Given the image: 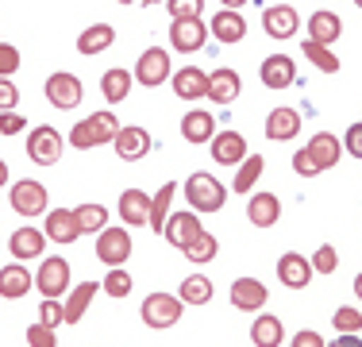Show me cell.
I'll list each match as a JSON object with an SVG mask.
<instances>
[{
  "instance_id": "1",
  "label": "cell",
  "mask_w": 362,
  "mask_h": 347,
  "mask_svg": "<svg viewBox=\"0 0 362 347\" xmlns=\"http://www.w3.org/2000/svg\"><path fill=\"white\" fill-rule=\"evenodd\" d=\"M119 135V124L112 112H93L89 120H77L74 132H70V143L77 151H93V147H105Z\"/></svg>"
},
{
  "instance_id": "2",
  "label": "cell",
  "mask_w": 362,
  "mask_h": 347,
  "mask_svg": "<svg viewBox=\"0 0 362 347\" xmlns=\"http://www.w3.org/2000/svg\"><path fill=\"white\" fill-rule=\"evenodd\" d=\"M185 201L197 208V212H220L228 193L212 174H189L185 178Z\"/></svg>"
},
{
  "instance_id": "3",
  "label": "cell",
  "mask_w": 362,
  "mask_h": 347,
  "mask_svg": "<svg viewBox=\"0 0 362 347\" xmlns=\"http://www.w3.org/2000/svg\"><path fill=\"white\" fill-rule=\"evenodd\" d=\"M35 290L47 301H58L62 293H70V263H66L62 255L42 258V266H39V274H35Z\"/></svg>"
},
{
  "instance_id": "4",
  "label": "cell",
  "mask_w": 362,
  "mask_h": 347,
  "mask_svg": "<svg viewBox=\"0 0 362 347\" xmlns=\"http://www.w3.org/2000/svg\"><path fill=\"white\" fill-rule=\"evenodd\" d=\"M181 305L185 301L174 297V293H151L143 301V324L146 328H174L181 320Z\"/></svg>"
},
{
  "instance_id": "5",
  "label": "cell",
  "mask_w": 362,
  "mask_h": 347,
  "mask_svg": "<svg viewBox=\"0 0 362 347\" xmlns=\"http://www.w3.org/2000/svg\"><path fill=\"white\" fill-rule=\"evenodd\" d=\"M62 151H66V139L47 124L28 135V159L39 162V166H54V162L62 159Z\"/></svg>"
},
{
  "instance_id": "6",
  "label": "cell",
  "mask_w": 362,
  "mask_h": 347,
  "mask_svg": "<svg viewBox=\"0 0 362 347\" xmlns=\"http://www.w3.org/2000/svg\"><path fill=\"white\" fill-rule=\"evenodd\" d=\"M97 258L112 271H119V266L132 258V236H127V228H105L97 236Z\"/></svg>"
},
{
  "instance_id": "7",
  "label": "cell",
  "mask_w": 362,
  "mask_h": 347,
  "mask_svg": "<svg viewBox=\"0 0 362 347\" xmlns=\"http://www.w3.org/2000/svg\"><path fill=\"white\" fill-rule=\"evenodd\" d=\"M42 93H47V101L54 104V108H77L81 104V81H77L74 74H66V69H58V74L47 77V85H42Z\"/></svg>"
},
{
  "instance_id": "8",
  "label": "cell",
  "mask_w": 362,
  "mask_h": 347,
  "mask_svg": "<svg viewBox=\"0 0 362 347\" xmlns=\"http://www.w3.org/2000/svg\"><path fill=\"white\" fill-rule=\"evenodd\" d=\"M170 77V55L162 47H151L139 55V62H135V81L146 85V89H158L162 81Z\"/></svg>"
},
{
  "instance_id": "9",
  "label": "cell",
  "mask_w": 362,
  "mask_h": 347,
  "mask_svg": "<svg viewBox=\"0 0 362 347\" xmlns=\"http://www.w3.org/2000/svg\"><path fill=\"white\" fill-rule=\"evenodd\" d=\"M262 28L270 39H293L300 28V16L293 4H270V8H262Z\"/></svg>"
},
{
  "instance_id": "10",
  "label": "cell",
  "mask_w": 362,
  "mask_h": 347,
  "mask_svg": "<svg viewBox=\"0 0 362 347\" xmlns=\"http://www.w3.org/2000/svg\"><path fill=\"white\" fill-rule=\"evenodd\" d=\"M12 208L20 216H28V220L31 216H42L47 212V189H42L39 181H28V178L16 181L12 186Z\"/></svg>"
},
{
  "instance_id": "11",
  "label": "cell",
  "mask_w": 362,
  "mask_h": 347,
  "mask_svg": "<svg viewBox=\"0 0 362 347\" xmlns=\"http://www.w3.org/2000/svg\"><path fill=\"white\" fill-rule=\"evenodd\" d=\"M243 159H247V139L239 132L212 135V162H220V166H243Z\"/></svg>"
},
{
  "instance_id": "12",
  "label": "cell",
  "mask_w": 362,
  "mask_h": 347,
  "mask_svg": "<svg viewBox=\"0 0 362 347\" xmlns=\"http://www.w3.org/2000/svg\"><path fill=\"white\" fill-rule=\"evenodd\" d=\"M162 232H166L170 247L185 251L189 243H193V239H197V236H201V232H204V224L197 220V212H174V216H170V220H166V228H162Z\"/></svg>"
},
{
  "instance_id": "13",
  "label": "cell",
  "mask_w": 362,
  "mask_h": 347,
  "mask_svg": "<svg viewBox=\"0 0 362 347\" xmlns=\"http://www.w3.org/2000/svg\"><path fill=\"white\" fill-rule=\"evenodd\" d=\"M266 285L258 282V278H239L235 285H231V305L239 312H262L266 309Z\"/></svg>"
},
{
  "instance_id": "14",
  "label": "cell",
  "mask_w": 362,
  "mask_h": 347,
  "mask_svg": "<svg viewBox=\"0 0 362 347\" xmlns=\"http://www.w3.org/2000/svg\"><path fill=\"white\" fill-rule=\"evenodd\" d=\"M305 151H308V159L320 166V174L332 170V166H339V159H343V143H339L332 132H316L313 139H308Z\"/></svg>"
},
{
  "instance_id": "15",
  "label": "cell",
  "mask_w": 362,
  "mask_h": 347,
  "mask_svg": "<svg viewBox=\"0 0 362 347\" xmlns=\"http://www.w3.org/2000/svg\"><path fill=\"white\" fill-rule=\"evenodd\" d=\"M278 282L289 285V290H305V285L313 282V263H308L305 255H297V251L281 255L278 258Z\"/></svg>"
},
{
  "instance_id": "16",
  "label": "cell",
  "mask_w": 362,
  "mask_h": 347,
  "mask_svg": "<svg viewBox=\"0 0 362 347\" xmlns=\"http://www.w3.org/2000/svg\"><path fill=\"white\" fill-rule=\"evenodd\" d=\"M47 239L62 243V247L81 239V228H77L74 208H50V212H47Z\"/></svg>"
},
{
  "instance_id": "17",
  "label": "cell",
  "mask_w": 362,
  "mask_h": 347,
  "mask_svg": "<svg viewBox=\"0 0 362 347\" xmlns=\"http://www.w3.org/2000/svg\"><path fill=\"white\" fill-rule=\"evenodd\" d=\"M119 220L132 224V228H146V220H151V193H143V189L119 193Z\"/></svg>"
},
{
  "instance_id": "18",
  "label": "cell",
  "mask_w": 362,
  "mask_h": 347,
  "mask_svg": "<svg viewBox=\"0 0 362 347\" xmlns=\"http://www.w3.org/2000/svg\"><path fill=\"white\" fill-rule=\"evenodd\" d=\"M204 39H209V28H204L201 20H174V28H170V42H174V50H185V55L201 50Z\"/></svg>"
},
{
  "instance_id": "19",
  "label": "cell",
  "mask_w": 362,
  "mask_h": 347,
  "mask_svg": "<svg viewBox=\"0 0 362 347\" xmlns=\"http://www.w3.org/2000/svg\"><path fill=\"white\" fill-rule=\"evenodd\" d=\"M112 147H116V154L124 162H139L146 151H151V132H143V127H119V135L112 139Z\"/></svg>"
},
{
  "instance_id": "20",
  "label": "cell",
  "mask_w": 362,
  "mask_h": 347,
  "mask_svg": "<svg viewBox=\"0 0 362 347\" xmlns=\"http://www.w3.org/2000/svg\"><path fill=\"white\" fill-rule=\"evenodd\" d=\"M42 247H47V232H39V228H20V232H12V239H8V251H12L16 263L39 258Z\"/></svg>"
},
{
  "instance_id": "21",
  "label": "cell",
  "mask_w": 362,
  "mask_h": 347,
  "mask_svg": "<svg viewBox=\"0 0 362 347\" xmlns=\"http://www.w3.org/2000/svg\"><path fill=\"white\" fill-rule=\"evenodd\" d=\"M297 81V66H293L289 55H270L262 62V85L266 89H289Z\"/></svg>"
},
{
  "instance_id": "22",
  "label": "cell",
  "mask_w": 362,
  "mask_h": 347,
  "mask_svg": "<svg viewBox=\"0 0 362 347\" xmlns=\"http://www.w3.org/2000/svg\"><path fill=\"white\" fill-rule=\"evenodd\" d=\"M343 35V20L335 12H327V8H320V12L308 16V42H320V47H332L335 39Z\"/></svg>"
},
{
  "instance_id": "23",
  "label": "cell",
  "mask_w": 362,
  "mask_h": 347,
  "mask_svg": "<svg viewBox=\"0 0 362 347\" xmlns=\"http://www.w3.org/2000/svg\"><path fill=\"white\" fill-rule=\"evenodd\" d=\"M28 290H35V274H28L23 263H12L0 271V297L16 301V297H28Z\"/></svg>"
},
{
  "instance_id": "24",
  "label": "cell",
  "mask_w": 362,
  "mask_h": 347,
  "mask_svg": "<svg viewBox=\"0 0 362 347\" xmlns=\"http://www.w3.org/2000/svg\"><path fill=\"white\" fill-rule=\"evenodd\" d=\"M247 220H251L255 228H274V224L281 220V201L274 193H255L251 201H247Z\"/></svg>"
},
{
  "instance_id": "25",
  "label": "cell",
  "mask_w": 362,
  "mask_h": 347,
  "mask_svg": "<svg viewBox=\"0 0 362 347\" xmlns=\"http://www.w3.org/2000/svg\"><path fill=\"white\" fill-rule=\"evenodd\" d=\"M239 89H243V81H239L235 69H212L204 97H212L216 104H231V101H239Z\"/></svg>"
},
{
  "instance_id": "26",
  "label": "cell",
  "mask_w": 362,
  "mask_h": 347,
  "mask_svg": "<svg viewBox=\"0 0 362 347\" xmlns=\"http://www.w3.org/2000/svg\"><path fill=\"white\" fill-rule=\"evenodd\" d=\"M174 93H177L181 101H201L204 93H209V74H204V69H197V66L177 69V74H174Z\"/></svg>"
},
{
  "instance_id": "27",
  "label": "cell",
  "mask_w": 362,
  "mask_h": 347,
  "mask_svg": "<svg viewBox=\"0 0 362 347\" xmlns=\"http://www.w3.org/2000/svg\"><path fill=\"white\" fill-rule=\"evenodd\" d=\"M212 132H216L212 112H204V108L185 112V120H181V135H185V143H212Z\"/></svg>"
},
{
  "instance_id": "28",
  "label": "cell",
  "mask_w": 362,
  "mask_h": 347,
  "mask_svg": "<svg viewBox=\"0 0 362 347\" xmlns=\"http://www.w3.org/2000/svg\"><path fill=\"white\" fill-rule=\"evenodd\" d=\"M97 290H100V282H81V285H74L70 293H66V324H77V320L89 312L93 305V297H97Z\"/></svg>"
},
{
  "instance_id": "29",
  "label": "cell",
  "mask_w": 362,
  "mask_h": 347,
  "mask_svg": "<svg viewBox=\"0 0 362 347\" xmlns=\"http://www.w3.org/2000/svg\"><path fill=\"white\" fill-rule=\"evenodd\" d=\"M132 81H135L132 69L112 66V69H105V77H100V93H105L108 104H119V101H127V93H132Z\"/></svg>"
},
{
  "instance_id": "30",
  "label": "cell",
  "mask_w": 362,
  "mask_h": 347,
  "mask_svg": "<svg viewBox=\"0 0 362 347\" xmlns=\"http://www.w3.org/2000/svg\"><path fill=\"white\" fill-rule=\"evenodd\" d=\"M212 35L220 42H239V39H247V20L239 12H231V8H223V12L212 16Z\"/></svg>"
},
{
  "instance_id": "31",
  "label": "cell",
  "mask_w": 362,
  "mask_h": 347,
  "mask_svg": "<svg viewBox=\"0 0 362 347\" xmlns=\"http://www.w3.org/2000/svg\"><path fill=\"white\" fill-rule=\"evenodd\" d=\"M300 132V112L297 108H274L266 116V139H293Z\"/></svg>"
},
{
  "instance_id": "32",
  "label": "cell",
  "mask_w": 362,
  "mask_h": 347,
  "mask_svg": "<svg viewBox=\"0 0 362 347\" xmlns=\"http://www.w3.org/2000/svg\"><path fill=\"white\" fill-rule=\"evenodd\" d=\"M112 42H116V31H112V23H93V28L81 31V39H77V50L89 58V55H100V50H108Z\"/></svg>"
},
{
  "instance_id": "33",
  "label": "cell",
  "mask_w": 362,
  "mask_h": 347,
  "mask_svg": "<svg viewBox=\"0 0 362 347\" xmlns=\"http://www.w3.org/2000/svg\"><path fill=\"white\" fill-rule=\"evenodd\" d=\"M281 340H286L281 317H255V324H251V343L255 347H281Z\"/></svg>"
},
{
  "instance_id": "34",
  "label": "cell",
  "mask_w": 362,
  "mask_h": 347,
  "mask_svg": "<svg viewBox=\"0 0 362 347\" xmlns=\"http://www.w3.org/2000/svg\"><path fill=\"white\" fill-rule=\"evenodd\" d=\"M174 193H177V186H174V181H166V186H162L158 193L151 197V220H146V228H151V232H162V228H166V220H170V201H174Z\"/></svg>"
},
{
  "instance_id": "35",
  "label": "cell",
  "mask_w": 362,
  "mask_h": 347,
  "mask_svg": "<svg viewBox=\"0 0 362 347\" xmlns=\"http://www.w3.org/2000/svg\"><path fill=\"white\" fill-rule=\"evenodd\" d=\"M185 305H209L212 301V282L204 274H189L185 282H181V293H177Z\"/></svg>"
},
{
  "instance_id": "36",
  "label": "cell",
  "mask_w": 362,
  "mask_h": 347,
  "mask_svg": "<svg viewBox=\"0 0 362 347\" xmlns=\"http://www.w3.org/2000/svg\"><path fill=\"white\" fill-rule=\"evenodd\" d=\"M74 216H77V228H81V236L85 232H105V224H108V208L105 205H77L74 208Z\"/></svg>"
},
{
  "instance_id": "37",
  "label": "cell",
  "mask_w": 362,
  "mask_h": 347,
  "mask_svg": "<svg viewBox=\"0 0 362 347\" xmlns=\"http://www.w3.org/2000/svg\"><path fill=\"white\" fill-rule=\"evenodd\" d=\"M262 162H266V159H258V154H247L243 166L235 170V181H231V189H235V193H251L255 181L262 178Z\"/></svg>"
},
{
  "instance_id": "38",
  "label": "cell",
  "mask_w": 362,
  "mask_h": 347,
  "mask_svg": "<svg viewBox=\"0 0 362 347\" xmlns=\"http://www.w3.org/2000/svg\"><path fill=\"white\" fill-rule=\"evenodd\" d=\"M216 251H220L216 236H212V232H201V236L189 243V247L181 251V255H185L189 263H212V258H216Z\"/></svg>"
},
{
  "instance_id": "39",
  "label": "cell",
  "mask_w": 362,
  "mask_h": 347,
  "mask_svg": "<svg viewBox=\"0 0 362 347\" xmlns=\"http://www.w3.org/2000/svg\"><path fill=\"white\" fill-rule=\"evenodd\" d=\"M300 47H305V58L316 69H324V74H335V69H339V58H335L332 47H320V42H300Z\"/></svg>"
},
{
  "instance_id": "40",
  "label": "cell",
  "mask_w": 362,
  "mask_h": 347,
  "mask_svg": "<svg viewBox=\"0 0 362 347\" xmlns=\"http://www.w3.org/2000/svg\"><path fill=\"white\" fill-rule=\"evenodd\" d=\"M332 324H335V332H339V336H358L362 332V312L358 309H335Z\"/></svg>"
},
{
  "instance_id": "41",
  "label": "cell",
  "mask_w": 362,
  "mask_h": 347,
  "mask_svg": "<svg viewBox=\"0 0 362 347\" xmlns=\"http://www.w3.org/2000/svg\"><path fill=\"white\" fill-rule=\"evenodd\" d=\"M308 263H313V274H335V266H339V255H335L332 243H324V247L316 251Z\"/></svg>"
},
{
  "instance_id": "42",
  "label": "cell",
  "mask_w": 362,
  "mask_h": 347,
  "mask_svg": "<svg viewBox=\"0 0 362 347\" xmlns=\"http://www.w3.org/2000/svg\"><path fill=\"white\" fill-rule=\"evenodd\" d=\"M100 290L112 293V297H127V293H132V278L124 271H108V278L100 282Z\"/></svg>"
},
{
  "instance_id": "43",
  "label": "cell",
  "mask_w": 362,
  "mask_h": 347,
  "mask_svg": "<svg viewBox=\"0 0 362 347\" xmlns=\"http://www.w3.org/2000/svg\"><path fill=\"white\" fill-rule=\"evenodd\" d=\"M66 320V309H62V301H47L42 297V305H39V324H47V328H58Z\"/></svg>"
},
{
  "instance_id": "44",
  "label": "cell",
  "mask_w": 362,
  "mask_h": 347,
  "mask_svg": "<svg viewBox=\"0 0 362 347\" xmlns=\"http://www.w3.org/2000/svg\"><path fill=\"white\" fill-rule=\"evenodd\" d=\"M170 16H174V20H197V16H201V0H170Z\"/></svg>"
},
{
  "instance_id": "45",
  "label": "cell",
  "mask_w": 362,
  "mask_h": 347,
  "mask_svg": "<svg viewBox=\"0 0 362 347\" xmlns=\"http://www.w3.org/2000/svg\"><path fill=\"white\" fill-rule=\"evenodd\" d=\"M28 343L31 347H58V336H54V328H47V324H31L28 328Z\"/></svg>"
},
{
  "instance_id": "46",
  "label": "cell",
  "mask_w": 362,
  "mask_h": 347,
  "mask_svg": "<svg viewBox=\"0 0 362 347\" xmlns=\"http://www.w3.org/2000/svg\"><path fill=\"white\" fill-rule=\"evenodd\" d=\"M20 69V50L12 42H0V77H12Z\"/></svg>"
},
{
  "instance_id": "47",
  "label": "cell",
  "mask_w": 362,
  "mask_h": 347,
  "mask_svg": "<svg viewBox=\"0 0 362 347\" xmlns=\"http://www.w3.org/2000/svg\"><path fill=\"white\" fill-rule=\"evenodd\" d=\"M16 101H20V89H16L8 77H0V112H12Z\"/></svg>"
},
{
  "instance_id": "48",
  "label": "cell",
  "mask_w": 362,
  "mask_h": 347,
  "mask_svg": "<svg viewBox=\"0 0 362 347\" xmlns=\"http://www.w3.org/2000/svg\"><path fill=\"white\" fill-rule=\"evenodd\" d=\"M293 170H297L300 178H316V174H320V166L308 159V151H297V154H293Z\"/></svg>"
},
{
  "instance_id": "49",
  "label": "cell",
  "mask_w": 362,
  "mask_h": 347,
  "mask_svg": "<svg viewBox=\"0 0 362 347\" xmlns=\"http://www.w3.org/2000/svg\"><path fill=\"white\" fill-rule=\"evenodd\" d=\"M23 132V116L20 112H0V135H16Z\"/></svg>"
},
{
  "instance_id": "50",
  "label": "cell",
  "mask_w": 362,
  "mask_h": 347,
  "mask_svg": "<svg viewBox=\"0 0 362 347\" xmlns=\"http://www.w3.org/2000/svg\"><path fill=\"white\" fill-rule=\"evenodd\" d=\"M289 347H327V343L320 340V332L305 328V332H297V336H293V343H289Z\"/></svg>"
},
{
  "instance_id": "51",
  "label": "cell",
  "mask_w": 362,
  "mask_h": 347,
  "mask_svg": "<svg viewBox=\"0 0 362 347\" xmlns=\"http://www.w3.org/2000/svg\"><path fill=\"white\" fill-rule=\"evenodd\" d=\"M347 151L362 162V124H351L347 127Z\"/></svg>"
},
{
  "instance_id": "52",
  "label": "cell",
  "mask_w": 362,
  "mask_h": 347,
  "mask_svg": "<svg viewBox=\"0 0 362 347\" xmlns=\"http://www.w3.org/2000/svg\"><path fill=\"white\" fill-rule=\"evenodd\" d=\"M332 347H362V340H358V336H335Z\"/></svg>"
},
{
  "instance_id": "53",
  "label": "cell",
  "mask_w": 362,
  "mask_h": 347,
  "mask_svg": "<svg viewBox=\"0 0 362 347\" xmlns=\"http://www.w3.org/2000/svg\"><path fill=\"white\" fill-rule=\"evenodd\" d=\"M4 186H8V162L0 159V189H4Z\"/></svg>"
},
{
  "instance_id": "54",
  "label": "cell",
  "mask_w": 362,
  "mask_h": 347,
  "mask_svg": "<svg viewBox=\"0 0 362 347\" xmlns=\"http://www.w3.org/2000/svg\"><path fill=\"white\" fill-rule=\"evenodd\" d=\"M355 293H358V301H362V274H355Z\"/></svg>"
},
{
  "instance_id": "55",
  "label": "cell",
  "mask_w": 362,
  "mask_h": 347,
  "mask_svg": "<svg viewBox=\"0 0 362 347\" xmlns=\"http://www.w3.org/2000/svg\"><path fill=\"white\" fill-rule=\"evenodd\" d=\"M358 8H362V0H358Z\"/></svg>"
}]
</instances>
